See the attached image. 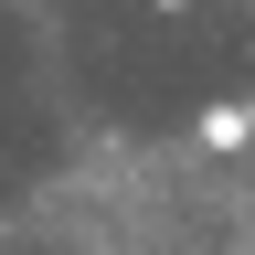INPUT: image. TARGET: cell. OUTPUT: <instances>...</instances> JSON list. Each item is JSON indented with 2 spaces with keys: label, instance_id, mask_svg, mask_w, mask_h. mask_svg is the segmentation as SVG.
I'll list each match as a JSON object with an SVG mask.
<instances>
[]
</instances>
